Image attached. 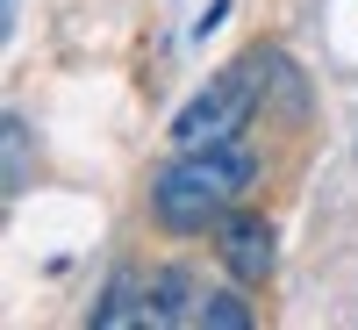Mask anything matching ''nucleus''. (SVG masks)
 I'll list each match as a JSON object with an SVG mask.
<instances>
[{"mask_svg": "<svg viewBox=\"0 0 358 330\" xmlns=\"http://www.w3.org/2000/svg\"><path fill=\"white\" fill-rule=\"evenodd\" d=\"M258 179V158L244 151V144H201V151H179L158 179H151V208L165 230H208L222 223L236 201H244V187Z\"/></svg>", "mask_w": 358, "mask_h": 330, "instance_id": "nucleus-1", "label": "nucleus"}, {"mask_svg": "<svg viewBox=\"0 0 358 330\" xmlns=\"http://www.w3.org/2000/svg\"><path fill=\"white\" fill-rule=\"evenodd\" d=\"M258 65H265V57H236V65H222L187 108H179V123H172V144H179V151H201V144H236V130L251 123L258 86H265Z\"/></svg>", "mask_w": 358, "mask_h": 330, "instance_id": "nucleus-2", "label": "nucleus"}, {"mask_svg": "<svg viewBox=\"0 0 358 330\" xmlns=\"http://www.w3.org/2000/svg\"><path fill=\"white\" fill-rule=\"evenodd\" d=\"M143 323H158V330H244L251 309L236 302V294L208 287L201 273H187V266H165V273H151V309H143Z\"/></svg>", "mask_w": 358, "mask_h": 330, "instance_id": "nucleus-3", "label": "nucleus"}, {"mask_svg": "<svg viewBox=\"0 0 358 330\" xmlns=\"http://www.w3.org/2000/svg\"><path fill=\"white\" fill-rule=\"evenodd\" d=\"M222 266L236 280H265L273 273V230L258 216H222Z\"/></svg>", "mask_w": 358, "mask_h": 330, "instance_id": "nucleus-4", "label": "nucleus"}, {"mask_svg": "<svg viewBox=\"0 0 358 330\" xmlns=\"http://www.w3.org/2000/svg\"><path fill=\"white\" fill-rule=\"evenodd\" d=\"M29 187V130L8 115V194H22Z\"/></svg>", "mask_w": 358, "mask_h": 330, "instance_id": "nucleus-5", "label": "nucleus"}]
</instances>
